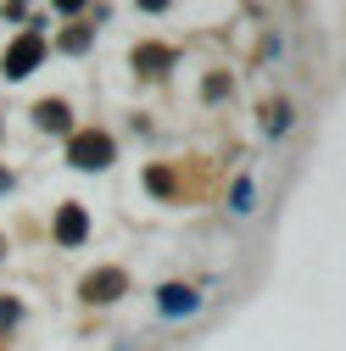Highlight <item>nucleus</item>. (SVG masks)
Listing matches in <instances>:
<instances>
[{"label":"nucleus","instance_id":"obj_4","mask_svg":"<svg viewBox=\"0 0 346 351\" xmlns=\"http://www.w3.org/2000/svg\"><path fill=\"white\" fill-rule=\"evenodd\" d=\"M112 290H123V274H95V279H84V295H90V301H112Z\"/></svg>","mask_w":346,"mask_h":351},{"label":"nucleus","instance_id":"obj_6","mask_svg":"<svg viewBox=\"0 0 346 351\" xmlns=\"http://www.w3.org/2000/svg\"><path fill=\"white\" fill-rule=\"evenodd\" d=\"M34 117L45 123V128H67V106H62V101H39V106H34Z\"/></svg>","mask_w":346,"mask_h":351},{"label":"nucleus","instance_id":"obj_8","mask_svg":"<svg viewBox=\"0 0 346 351\" xmlns=\"http://www.w3.org/2000/svg\"><path fill=\"white\" fill-rule=\"evenodd\" d=\"M263 128H268V134H285V128H290V106H268L263 112Z\"/></svg>","mask_w":346,"mask_h":351},{"label":"nucleus","instance_id":"obj_7","mask_svg":"<svg viewBox=\"0 0 346 351\" xmlns=\"http://www.w3.org/2000/svg\"><path fill=\"white\" fill-rule=\"evenodd\" d=\"M56 234H62L67 245H73V240H84V212H78V206H67V212H62V223H56Z\"/></svg>","mask_w":346,"mask_h":351},{"label":"nucleus","instance_id":"obj_5","mask_svg":"<svg viewBox=\"0 0 346 351\" xmlns=\"http://www.w3.org/2000/svg\"><path fill=\"white\" fill-rule=\"evenodd\" d=\"M251 201H257L251 173H240V179H235V195H229V212H235V217H251Z\"/></svg>","mask_w":346,"mask_h":351},{"label":"nucleus","instance_id":"obj_1","mask_svg":"<svg viewBox=\"0 0 346 351\" xmlns=\"http://www.w3.org/2000/svg\"><path fill=\"white\" fill-rule=\"evenodd\" d=\"M112 162V140L106 134H78L73 140V167H106Z\"/></svg>","mask_w":346,"mask_h":351},{"label":"nucleus","instance_id":"obj_2","mask_svg":"<svg viewBox=\"0 0 346 351\" xmlns=\"http://www.w3.org/2000/svg\"><path fill=\"white\" fill-rule=\"evenodd\" d=\"M157 306H162V318H190L196 306H201V295H196V290H185V285H162Z\"/></svg>","mask_w":346,"mask_h":351},{"label":"nucleus","instance_id":"obj_3","mask_svg":"<svg viewBox=\"0 0 346 351\" xmlns=\"http://www.w3.org/2000/svg\"><path fill=\"white\" fill-rule=\"evenodd\" d=\"M39 51H45V39H39V34H28L23 45L12 51V62H6V78H23V73H28L34 62H39Z\"/></svg>","mask_w":346,"mask_h":351}]
</instances>
